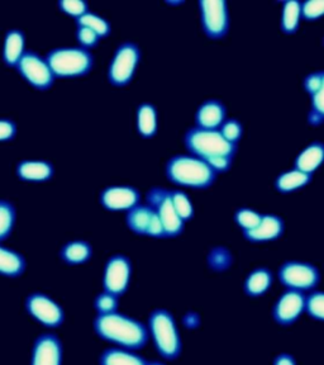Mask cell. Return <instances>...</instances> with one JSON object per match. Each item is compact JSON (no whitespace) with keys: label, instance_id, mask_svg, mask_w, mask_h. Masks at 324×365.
I'll list each match as a JSON object with an SVG mask.
<instances>
[{"label":"cell","instance_id":"cell-3","mask_svg":"<svg viewBox=\"0 0 324 365\" xmlns=\"http://www.w3.org/2000/svg\"><path fill=\"white\" fill-rule=\"evenodd\" d=\"M165 175L171 182L193 189H208L216 182V173L204 160L192 154L172 155L165 164Z\"/></svg>","mask_w":324,"mask_h":365},{"label":"cell","instance_id":"cell-29","mask_svg":"<svg viewBox=\"0 0 324 365\" xmlns=\"http://www.w3.org/2000/svg\"><path fill=\"white\" fill-rule=\"evenodd\" d=\"M17 221V208L11 200H0V242L11 236Z\"/></svg>","mask_w":324,"mask_h":365},{"label":"cell","instance_id":"cell-5","mask_svg":"<svg viewBox=\"0 0 324 365\" xmlns=\"http://www.w3.org/2000/svg\"><path fill=\"white\" fill-rule=\"evenodd\" d=\"M56 78H78L89 74L94 66V55L83 47H55L45 55Z\"/></svg>","mask_w":324,"mask_h":365},{"label":"cell","instance_id":"cell-6","mask_svg":"<svg viewBox=\"0 0 324 365\" xmlns=\"http://www.w3.org/2000/svg\"><path fill=\"white\" fill-rule=\"evenodd\" d=\"M141 60V48L133 41H123L117 46L108 68L112 86H125L131 83Z\"/></svg>","mask_w":324,"mask_h":365},{"label":"cell","instance_id":"cell-23","mask_svg":"<svg viewBox=\"0 0 324 365\" xmlns=\"http://www.w3.org/2000/svg\"><path fill=\"white\" fill-rule=\"evenodd\" d=\"M273 283V274L266 267L251 270L244 282V291L252 298L263 296L271 288Z\"/></svg>","mask_w":324,"mask_h":365},{"label":"cell","instance_id":"cell-21","mask_svg":"<svg viewBox=\"0 0 324 365\" xmlns=\"http://www.w3.org/2000/svg\"><path fill=\"white\" fill-rule=\"evenodd\" d=\"M314 175L307 174L304 171L298 170L296 168H291L289 170L281 171L273 180V187L280 194L296 193L301 189L308 187Z\"/></svg>","mask_w":324,"mask_h":365},{"label":"cell","instance_id":"cell-11","mask_svg":"<svg viewBox=\"0 0 324 365\" xmlns=\"http://www.w3.org/2000/svg\"><path fill=\"white\" fill-rule=\"evenodd\" d=\"M24 307L32 319L46 327H60L65 321V311L60 303L42 292L28 294Z\"/></svg>","mask_w":324,"mask_h":365},{"label":"cell","instance_id":"cell-19","mask_svg":"<svg viewBox=\"0 0 324 365\" xmlns=\"http://www.w3.org/2000/svg\"><path fill=\"white\" fill-rule=\"evenodd\" d=\"M16 174L24 182H47L55 175V166L50 160H21Z\"/></svg>","mask_w":324,"mask_h":365},{"label":"cell","instance_id":"cell-2","mask_svg":"<svg viewBox=\"0 0 324 365\" xmlns=\"http://www.w3.org/2000/svg\"><path fill=\"white\" fill-rule=\"evenodd\" d=\"M93 326L98 336L112 342L118 348L136 351L145 348L150 339L147 326L140 319L120 314L118 311L113 314H97Z\"/></svg>","mask_w":324,"mask_h":365},{"label":"cell","instance_id":"cell-14","mask_svg":"<svg viewBox=\"0 0 324 365\" xmlns=\"http://www.w3.org/2000/svg\"><path fill=\"white\" fill-rule=\"evenodd\" d=\"M99 200L108 211H128L140 203L141 192L135 185L114 184L103 189Z\"/></svg>","mask_w":324,"mask_h":365},{"label":"cell","instance_id":"cell-42","mask_svg":"<svg viewBox=\"0 0 324 365\" xmlns=\"http://www.w3.org/2000/svg\"><path fill=\"white\" fill-rule=\"evenodd\" d=\"M148 365H165L161 361H148Z\"/></svg>","mask_w":324,"mask_h":365},{"label":"cell","instance_id":"cell-30","mask_svg":"<svg viewBox=\"0 0 324 365\" xmlns=\"http://www.w3.org/2000/svg\"><path fill=\"white\" fill-rule=\"evenodd\" d=\"M310 107L308 112V123L312 127L324 125V76L322 84L310 96Z\"/></svg>","mask_w":324,"mask_h":365},{"label":"cell","instance_id":"cell-24","mask_svg":"<svg viewBox=\"0 0 324 365\" xmlns=\"http://www.w3.org/2000/svg\"><path fill=\"white\" fill-rule=\"evenodd\" d=\"M27 269V260L19 251L13 250L0 244V275L18 278Z\"/></svg>","mask_w":324,"mask_h":365},{"label":"cell","instance_id":"cell-22","mask_svg":"<svg viewBox=\"0 0 324 365\" xmlns=\"http://www.w3.org/2000/svg\"><path fill=\"white\" fill-rule=\"evenodd\" d=\"M26 34L22 29H11L6 31L3 43V61L8 66H17L23 53L26 52Z\"/></svg>","mask_w":324,"mask_h":365},{"label":"cell","instance_id":"cell-1","mask_svg":"<svg viewBox=\"0 0 324 365\" xmlns=\"http://www.w3.org/2000/svg\"><path fill=\"white\" fill-rule=\"evenodd\" d=\"M184 146L189 154L204 160L218 174L232 169L237 145L228 143L219 130H207L193 125L184 133Z\"/></svg>","mask_w":324,"mask_h":365},{"label":"cell","instance_id":"cell-16","mask_svg":"<svg viewBox=\"0 0 324 365\" xmlns=\"http://www.w3.org/2000/svg\"><path fill=\"white\" fill-rule=\"evenodd\" d=\"M31 365H63V342L55 334H42L34 340Z\"/></svg>","mask_w":324,"mask_h":365},{"label":"cell","instance_id":"cell-4","mask_svg":"<svg viewBox=\"0 0 324 365\" xmlns=\"http://www.w3.org/2000/svg\"><path fill=\"white\" fill-rule=\"evenodd\" d=\"M148 332L155 348L164 359L174 360L182 353V339L177 322L165 308L154 309L148 317Z\"/></svg>","mask_w":324,"mask_h":365},{"label":"cell","instance_id":"cell-8","mask_svg":"<svg viewBox=\"0 0 324 365\" xmlns=\"http://www.w3.org/2000/svg\"><path fill=\"white\" fill-rule=\"evenodd\" d=\"M147 205L159 215L165 230L166 237L180 236L185 228V222L177 215L171 200V189L164 187H151L146 194Z\"/></svg>","mask_w":324,"mask_h":365},{"label":"cell","instance_id":"cell-33","mask_svg":"<svg viewBox=\"0 0 324 365\" xmlns=\"http://www.w3.org/2000/svg\"><path fill=\"white\" fill-rule=\"evenodd\" d=\"M171 200H172L177 215L180 216L184 222L190 221L193 218L195 211H194L193 202L190 200L188 194L185 193L184 190L171 189Z\"/></svg>","mask_w":324,"mask_h":365},{"label":"cell","instance_id":"cell-34","mask_svg":"<svg viewBox=\"0 0 324 365\" xmlns=\"http://www.w3.org/2000/svg\"><path fill=\"white\" fill-rule=\"evenodd\" d=\"M120 297L108 291H103L94 298V308L98 314H113L118 311Z\"/></svg>","mask_w":324,"mask_h":365},{"label":"cell","instance_id":"cell-27","mask_svg":"<svg viewBox=\"0 0 324 365\" xmlns=\"http://www.w3.org/2000/svg\"><path fill=\"white\" fill-rule=\"evenodd\" d=\"M137 131L145 137H154L159 128L157 109L152 103L143 102L137 107Z\"/></svg>","mask_w":324,"mask_h":365},{"label":"cell","instance_id":"cell-39","mask_svg":"<svg viewBox=\"0 0 324 365\" xmlns=\"http://www.w3.org/2000/svg\"><path fill=\"white\" fill-rule=\"evenodd\" d=\"M57 6L61 11L75 17V19L89 11V4L85 0H58Z\"/></svg>","mask_w":324,"mask_h":365},{"label":"cell","instance_id":"cell-40","mask_svg":"<svg viewBox=\"0 0 324 365\" xmlns=\"http://www.w3.org/2000/svg\"><path fill=\"white\" fill-rule=\"evenodd\" d=\"M17 136V123L11 118H0V141H11Z\"/></svg>","mask_w":324,"mask_h":365},{"label":"cell","instance_id":"cell-43","mask_svg":"<svg viewBox=\"0 0 324 365\" xmlns=\"http://www.w3.org/2000/svg\"><path fill=\"white\" fill-rule=\"evenodd\" d=\"M322 45L324 46V36H323V38H322Z\"/></svg>","mask_w":324,"mask_h":365},{"label":"cell","instance_id":"cell-28","mask_svg":"<svg viewBox=\"0 0 324 365\" xmlns=\"http://www.w3.org/2000/svg\"><path fill=\"white\" fill-rule=\"evenodd\" d=\"M99 365H148V360L135 353V350L109 348L100 355Z\"/></svg>","mask_w":324,"mask_h":365},{"label":"cell","instance_id":"cell-38","mask_svg":"<svg viewBox=\"0 0 324 365\" xmlns=\"http://www.w3.org/2000/svg\"><path fill=\"white\" fill-rule=\"evenodd\" d=\"M75 37L79 42L80 47L90 50L93 47H95L99 43V40L102 38L99 34L89 29L85 26H76V31H75Z\"/></svg>","mask_w":324,"mask_h":365},{"label":"cell","instance_id":"cell-25","mask_svg":"<svg viewBox=\"0 0 324 365\" xmlns=\"http://www.w3.org/2000/svg\"><path fill=\"white\" fill-rule=\"evenodd\" d=\"M93 247L85 240H73L63 244L60 250V257L68 265H81L90 260Z\"/></svg>","mask_w":324,"mask_h":365},{"label":"cell","instance_id":"cell-20","mask_svg":"<svg viewBox=\"0 0 324 365\" xmlns=\"http://www.w3.org/2000/svg\"><path fill=\"white\" fill-rule=\"evenodd\" d=\"M324 164V143L315 140L308 143L305 148H302L294 159V166L298 170L304 171L307 174L314 175Z\"/></svg>","mask_w":324,"mask_h":365},{"label":"cell","instance_id":"cell-41","mask_svg":"<svg viewBox=\"0 0 324 365\" xmlns=\"http://www.w3.org/2000/svg\"><path fill=\"white\" fill-rule=\"evenodd\" d=\"M273 365H296V361L291 354L281 353L273 359Z\"/></svg>","mask_w":324,"mask_h":365},{"label":"cell","instance_id":"cell-15","mask_svg":"<svg viewBox=\"0 0 324 365\" xmlns=\"http://www.w3.org/2000/svg\"><path fill=\"white\" fill-rule=\"evenodd\" d=\"M305 298L303 292L286 291L276 299L273 307V317L280 326H291L305 311Z\"/></svg>","mask_w":324,"mask_h":365},{"label":"cell","instance_id":"cell-13","mask_svg":"<svg viewBox=\"0 0 324 365\" xmlns=\"http://www.w3.org/2000/svg\"><path fill=\"white\" fill-rule=\"evenodd\" d=\"M131 259L123 254H114L109 257L103 272V288L120 297L125 294L131 282Z\"/></svg>","mask_w":324,"mask_h":365},{"label":"cell","instance_id":"cell-12","mask_svg":"<svg viewBox=\"0 0 324 365\" xmlns=\"http://www.w3.org/2000/svg\"><path fill=\"white\" fill-rule=\"evenodd\" d=\"M125 223L132 232L141 236L165 239L166 234L159 215L151 205H138L125 213Z\"/></svg>","mask_w":324,"mask_h":365},{"label":"cell","instance_id":"cell-18","mask_svg":"<svg viewBox=\"0 0 324 365\" xmlns=\"http://www.w3.org/2000/svg\"><path fill=\"white\" fill-rule=\"evenodd\" d=\"M194 120L195 125L200 128L219 130L223 122L227 120V107L222 101L216 98L207 99L197 108Z\"/></svg>","mask_w":324,"mask_h":365},{"label":"cell","instance_id":"cell-32","mask_svg":"<svg viewBox=\"0 0 324 365\" xmlns=\"http://www.w3.org/2000/svg\"><path fill=\"white\" fill-rule=\"evenodd\" d=\"M263 213L250 208V207H239L234 212V222L242 230V234L252 231L261 222Z\"/></svg>","mask_w":324,"mask_h":365},{"label":"cell","instance_id":"cell-17","mask_svg":"<svg viewBox=\"0 0 324 365\" xmlns=\"http://www.w3.org/2000/svg\"><path fill=\"white\" fill-rule=\"evenodd\" d=\"M285 232V221L283 217L275 213H263L261 222L252 231L245 232V237L252 244H265L280 239Z\"/></svg>","mask_w":324,"mask_h":365},{"label":"cell","instance_id":"cell-7","mask_svg":"<svg viewBox=\"0 0 324 365\" xmlns=\"http://www.w3.org/2000/svg\"><path fill=\"white\" fill-rule=\"evenodd\" d=\"M278 278L288 289L304 293L317 288L320 282V273L310 262L288 260L280 265Z\"/></svg>","mask_w":324,"mask_h":365},{"label":"cell","instance_id":"cell-10","mask_svg":"<svg viewBox=\"0 0 324 365\" xmlns=\"http://www.w3.org/2000/svg\"><path fill=\"white\" fill-rule=\"evenodd\" d=\"M16 68L23 79L27 80L31 86L38 91L50 89L56 79L45 56H41L38 52L33 50H26Z\"/></svg>","mask_w":324,"mask_h":365},{"label":"cell","instance_id":"cell-36","mask_svg":"<svg viewBox=\"0 0 324 365\" xmlns=\"http://www.w3.org/2000/svg\"><path fill=\"white\" fill-rule=\"evenodd\" d=\"M305 312L312 319L324 322V292L312 291L305 298Z\"/></svg>","mask_w":324,"mask_h":365},{"label":"cell","instance_id":"cell-35","mask_svg":"<svg viewBox=\"0 0 324 365\" xmlns=\"http://www.w3.org/2000/svg\"><path fill=\"white\" fill-rule=\"evenodd\" d=\"M244 131H245L244 125L237 118H227L219 127V132L222 133V136L227 140L228 143H234L237 146L244 137Z\"/></svg>","mask_w":324,"mask_h":365},{"label":"cell","instance_id":"cell-26","mask_svg":"<svg viewBox=\"0 0 324 365\" xmlns=\"http://www.w3.org/2000/svg\"><path fill=\"white\" fill-rule=\"evenodd\" d=\"M303 21L302 1L286 0L281 3V16H280V29L284 34L291 36L298 32Z\"/></svg>","mask_w":324,"mask_h":365},{"label":"cell","instance_id":"cell-31","mask_svg":"<svg viewBox=\"0 0 324 365\" xmlns=\"http://www.w3.org/2000/svg\"><path fill=\"white\" fill-rule=\"evenodd\" d=\"M76 26H85L89 29L95 31L100 37H105L110 34L112 31V24L107 18L102 17L100 14L94 13V11H88L83 16L75 19Z\"/></svg>","mask_w":324,"mask_h":365},{"label":"cell","instance_id":"cell-9","mask_svg":"<svg viewBox=\"0 0 324 365\" xmlns=\"http://www.w3.org/2000/svg\"><path fill=\"white\" fill-rule=\"evenodd\" d=\"M200 22L205 36L222 40L229 32V11L226 0H199Z\"/></svg>","mask_w":324,"mask_h":365},{"label":"cell","instance_id":"cell-37","mask_svg":"<svg viewBox=\"0 0 324 365\" xmlns=\"http://www.w3.org/2000/svg\"><path fill=\"white\" fill-rule=\"evenodd\" d=\"M303 21L314 22L324 17V0L302 1Z\"/></svg>","mask_w":324,"mask_h":365}]
</instances>
